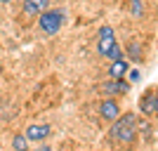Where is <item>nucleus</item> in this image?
Here are the masks:
<instances>
[{
    "label": "nucleus",
    "mask_w": 158,
    "mask_h": 151,
    "mask_svg": "<svg viewBox=\"0 0 158 151\" xmlns=\"http://www.w3.org/2000/svg\"><path fill=\"white\" fill-rule=\"evenodd\" d=\"M33 151H52V146H47V144H43V146H35Z\"/></svg>",
    "instance_id": "obj_14"
},
{
    "label": "nucleus",
    "mask_w": 158,
    "mask_h": 151,
    "mask_svg": "<svg viewBox=\"0 0 158 151\" xmlns=\"http://www.w3.org/2000/svg\"><path fill=\"white\" fill-rule=\"evenodd\" d=\"M24 135H26L28 142H35V144H38V142H45V139L52 135V128L45 125V123H43V125H28Z\"/></svg>",
    "instance_id": "obj_7"
},
{
    "label": "nucleus",
    "mask_w": 158,
    "mask_h": 151,
    "mask_svg": "<svg viewBox=\"0 0 158 151\" xmlns=\"http://www.w3.org/2000/svg\"><path fill=\"white\" fill-rule=\"evenodd\" d=\"M125 50H127V57H130L132 61H142L144 59V57H142V47H139L137 43H127Z\"/></svg>",
    "instance_id": "obj_10"
},
{
    "label": "nucleus",
    "mask_w": 158,
    "mask_h": 151,
    "mask_svg": "<svg viewBox=\"0 0 158 151\" xmlns=\"http://www.w3.org/2000/svg\"><path fill=\"white\" fill-rule=\"evenodd\" d=\"M127 71H130V66H127L125 59L111 61V66H109V76H111V78H125Z\"/></svg>",
    "instance_id": "obj_8"
},
{
    "label": "nucleus",
    "mask_w": 158,
    "mask_h": 151,
    "mask_svg": "<svg viewBox=\"0 0 158 151\" xmlns=\"http://www.w3.org/2000/svg\"><path fill=\"white\" fill-rule=\"evenodd\" d=\"M99 116L104 120H109V123H113V120L120 116V104L116 102V99H102L99 102Z\"/></svg>",
    "instance_id": "obj_5"
},
{
    "label": "nucleus",
    "mask_w": 158,
    "mask_h": 151,
    "mask_svg": "<svg viewBox=\"0 0 158 151\" xmlns=\"http://www.w3.org/2000/svg\"><path fill=\"white\" fill-rule=\"evenodd\" d=\"M127 76H130V83H139V78H142V73H139L137 69H132V71H127Z\"/></svg>",
    "instance_id": "obj_13"
},
{
    "label": "nucleus",
    "mask_w": 158,
    "mask_h": 151,
    "mask_svg": "<svg viewBox=\"0 0 158 151\" xmlns=\"http://www.w3.org/2000/svg\"><path fill=\"white\" fill-rule=\"evenodd\" d=\"M137 132H139V123L135 113H120L111 123V139L118 142V144H125V146L135 144Z\"/></svg>",
    "instance_id": "obj_1"
},
{
    "label": "nucleus",
    "mask_w": 158,
    "mask_h": 151,
    "mask_svg": "<svg viewBox=\"0 0 158 151\" xmlns=\"http://www.w3.org/2000/svg\"><path fill=\"white\" fill-rule=\"evenodd\" d=\"M0 2H12V0H0Z\"/></svg>",
    "instance_id": "obj_16"
},
{
    "label": "nucleus",
    "mask_w": 158,
    "mask_h": 151,
    "mask_svg": "<svg viewBox=\"0 0 158 151\" xmlns=\"http://www.w3.org/2000/svg\"><path fill=\"white\" fill-rule=\"evenodd\" d=\"M61 24H64V12H61V10H45V12L38 17V26L45 36L59 33Z\"/></svg>",
    "instance_id": "obj_2"
},
{
    "label": "nucleus",
    "mask_w": 158,
    "mask_h": 151,
    "mask_svg": "<svg viewBox=\"0 0 158 151\" xmlns=\"http://www.w3.org/2000/svg\"><path fill=\"white\" fill-rule=\"evenodd\" d=\"M116 45H118V43H116L113 28L111 26H102L99 28V40H97V52L102 54V57H109V52H111Z\"/></svg>",
    "instance_id": "obj_3"
},
{
    "label": "nucleus",
    "mask_w": 158,
    "mask_h": 151,
    "mask_svg": "<svg viewBox=\"0 0 158 151\" xmlns=\"http://www.w3.org/2000/svg\"><path fill=\"white\" fill-rule=\"evenodd\" d=\"M12 146H14V151H28V139H26V135H14Z\"/></svg>",
    "instance_id": "obj_11"
},
{
    "label": "nucleus",
    "mask_w": 158,
    "mask_h": 151,
    "mask_svg": "<svg viewBox=\"0 0 158 151\" xmlns=\"http://www.w3.org/2000/svg\"><path fill=\"white\" fill-rule=\"evenodd\" d=\"M153 99H156V109H153V113H156V116H158V92H156V94H153Z\"/></svg>",
    "instance_id": "obj_15"
},
{
    "label": "nucleus",
    "mask_w": 158,
    "mask_h": 151,
    "mask_svg": "<svg viewBox=\"0 0 158 151\" xmlns=\"http://www.w3.org/2000/svg\"><path fill=\"white\" fill-rule=\"evenodd\" d=\"M102 94H111V97H118V94H127L130 92V83L123 78H111L109 83H102L99 85Z\"/></svg>",
    "instance_id": "obj_4"
},
{
    "label": "nucleus",
    "mask_w": 158,
    "mask_h": 151,
    "mask_svg": "<svg viewBox=\"0 0 158 151\" xmlns=\"http://www.w3.org/2000/svg\"><path fill=\"white\" fill-rule=\"evenodd\" d=\"M0 76H2V69H0Z\"/></svg>",
    "instance_id": "obj_17"
},
{
    "label": "nucleus",
    "mask_w": 158,
    "mask_h": 151,
    "mask_svg": "<svg viewBox=\"0 0 158 151\" xmlns=\"http://www.w3.org/2000/svg\"><path fill=\"white\" fill-rule=\"evenodd\" d=\"M130 10H132L135 17H142V2H139V0H132V2H130Z\"/></svg>",
    "instance_id": "obj_12"
},
{
    "label": "nucleus",
    "mask_w": 158,
    "mask_h": 151,
    "mask_svg": "<svg viewBox=\"0 0 158 151\" xmlns=\"http://www.w3.org/2000/svg\"><path fill=\"white\" fill-rule=\"evenodd\" d=\"M153 94L156 92H144L142 94V99H139V111L142 113H153V109H156V99H153Z\"/></svg>",
    "instance_id": "obj_9"
},
{
    "label": "nucleus",
    "mask_w": 158,
    "mask_h": 151,
    "mask_svg": "<svg viewBox=\"0 0 158 151\" xmlns=\"http://www.w3.org/2000/svg\"><path fill=\"white\" fill-rule=\"evenodd\" d=\"M45 10H50V0H24V17L28 19L40 17Z\"/></svg>",
    "instance_id": "obj_6"
}]
</instances>
